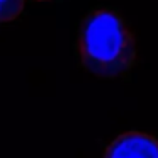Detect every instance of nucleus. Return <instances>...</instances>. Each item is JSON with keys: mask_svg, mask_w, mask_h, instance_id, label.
<instances>
[{"mask_svg": "<svg viewBox=\"0 0 158 158\" xmlns=\"http://www.w3.org/2000/svg\"><path fill=\"white\" fill-rule=\"evenodd\" d=\"M77 55L87 72L100 78H121L136 60V43L127 22L114 9H94L82 19Z\"/></svg>", "mask_w": 158, "mask_h": 158, "instance_id": "nucleus-1", "label": "nucleus"}, {"mask_svg": "<svg viewBox=\"0 0 158 158\" xmlns=\"http://www.w3.org/2000/svg\"><path fill=\"white\" fill-rule=\"evenodd\" d=\"M104 158H158V139L144 133H126L107 146Z\"/></svg>", "mask_w": 158, "mask_h": 158, "instance_id": "nucleus-2", "label": "nucleus"}, {"mask_svg": "<svg viewBox=\"0 0 158 158\" xmlns=\"http://www.w3.org/2000/svg\"><path fill=\"white\" fill-rule=\"evenodd\" d=\"M24 9V0H0V24L14 21Z\"/></svg>", "mask_w": 158, "mask_h": 158, "instance_id": "nucleus-3", "label": "nucleus"}]
</instances>
